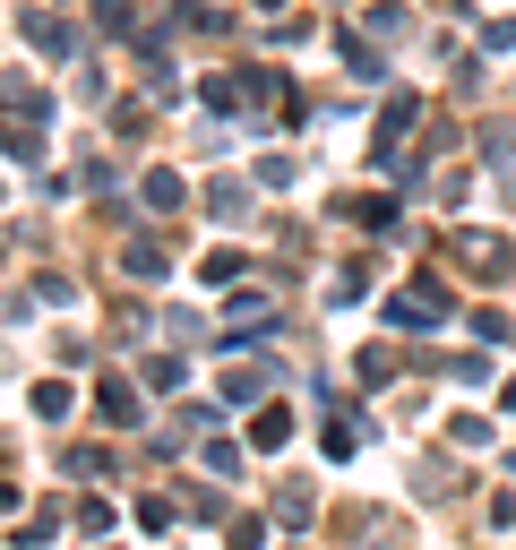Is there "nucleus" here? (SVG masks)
<instances>
[{
    "instance_id": "obj_1",
    "label": "nucleus",
    "mask_w": 516,
    "mask_h": 550,
    "mask_svg": "<svg viewBox=\"0 0 516 550\" xmlns=\"http://www.w3.org/2000/svg\"><path fill=\"white\" fill-rule=\"evenodd\" d=\"M95 413H104V422H138V404H129V387H121V379L95 396Z\"/></svg>"
},
{
    "instance_id": "obj_2",
    "label": "nucleus",
    "mask_w": 516,
    "mask_h": 550,
    "mask_svg": "<svg viewBox=\"0 0 516 550\" xmlns=\"http://www.w3.org/2000/svg\"><path fill=\"white\" fill-rule=\"evenodd\" d=\"M250 439H258V447H284V439H293V422H284V413H258Z\"/></svg>"
},
{
    "instance_id": "obj_3",
    "label": "nucleus",
    "mask_w": 516,
    "mask_h": 550,
    "mask_svg": "<svg viewBox=\"0 0 516 550\" xmlns=\"http://www.w3.org/2000/svg\"><path fill=\"white\" fill-rule=\"evenodd\" d=\"M147 198L172 215V207H181V181H172V172H147Z\"/></svg>"
}]
</instances>
